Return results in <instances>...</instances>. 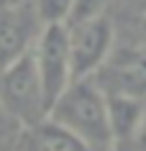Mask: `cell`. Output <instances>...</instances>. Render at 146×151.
Segmentation results:
<instances>
[{
	"mask_svg": "<svg viewBox=\"0 0 146 151\" xmlns=\"http://www.w3.org/2000/svg\"><path fill=\"white\" fill-rule=\"evenodd\" d=\"M46 115L100 151H110L115 146L108 95L92 74L69 82L62 90V95L51 103Z\"/></svg>",
	"mask_w": 146,
	"mask_h": 151,
	"instance_id": "6da1fadb",
	"label": "cell"
},
{
	"mask_svg": "<svg viewBox=\"0 0 146 151\" xmlns=\"http://www.w3.org/2000/svg\"><path fill=\"white\" fill-rule=\"evenodd\" d=\"M0 105L23 128L46 118V97L31 51L0 69Z\"/></svg>",
	"mask_w": 146,
	"mask_h": 151,
	"instance_id": "7a4b0ae2",
	"label": "cell"
},
{
	"mask_svg": "<svg viewBox=\"0 0 146 151\" xmlns=\"http://www.w3.org/2000/svg\"><path fill=\"white\" fill-rule=\"evenodd\" d=\"M36 72H39L44 97H46V113L51 103L62 95V90L72 82V62H69V33L64 23L41 26L39 36L31 46Z\"/></svg>",
	"mask_w": 146,
	"mask_h": 151,
	"instance_id": "3957f363",
	"label": "cell"
},
{
	"mask_svg": "<svg viewBox=\"0 0 146 151\" xmlns=\"http://www.w3.org/2000/svg\"><path fill=\"white\" fill-rule=\"evenodd\" d=\"M69 33V62H72V80L95 74L113 51V21L108 16L85 21L80 26L67 28Z\"/></svg>",
	"mask_w": 146,
	"mask_h": 151,
	"instance_id": "277c9868",
	"label": "cell"
},
{
	"mask_svg": "<svg viewBox=\"0 0 146 151\" xmlns=\"http://www.w3.org/2000/svg\"><path fill=\"white\" fill-rule=\"evenodd\" d=\"M39 31L33 0H0V69L31 51Z\"/></svg>",
	"mask_w": 146,
	"mask_h": 151,
	"instance_id": "5b68a950",
	"label": "cell"
},
{
	"mask_svg": "<svg viewBox=\"0 0 146 151\" xmlns=\"http://www.w3.org/2000/svg\"><path fill=\"white\" fill-rule=\"evenodd\" d=\"M105 95L146 97V49L110 51L105 64L92 74Z\"/></svg>",
	"mask_w": 146,
	"mask_h": 151,
	"instance_id": "8992f818",
	"label": "cell"
},
{
	"mask_svg": "<svg viewBox=\"0 0 146 151\" xmlns=\"http://www.w3.org/2000/svg\"><path fill=\"white\" fill-rule=\"evenodd\" d=\"M18 138L23 151H100L87 141H82L80 136H74L72 131H67L64 126L54 123L49 115L21 128Z\"/></svg>",
	"mask_w": 146,
	"mask_h": 151,
	"instance_id": "52a82bcc",
	"label": "cell"
},
{
	"mask_svg": "<svg viewBox=\"0 0 146 151\" xmlns=\"http://www.w3.org/2000/svg\"><path fill=\"white\" fill-rule=\"evenodd\" d=\"M108 113H110V126H113L115 143L133 138L144 113V103L138 97H126V95H108Z\"/></svg>",
	"mask_w": 146,
	"mask_h": 151,
	"instance_id": "ba28073f",
	"label": "cell"
},
{
	"mask_svg": "<svg viewBox=\"0 0 146 151\" xmlns=\"http://www.w3.org/2000/svg\"><path fill=\"white\" fill-rule=\"evenodd\" d=\"M110 3H113V0H72L69 16H67L64 26L72 28V26H80V23H85V21H92V18L105 16V10H108Z\"/></svg>",
	"mask_w": 146,
	"mask_h": 151,
	"instance_id": "9c48e42d",
	"label": "cell"
},
{
	"mask_svg": "<svg viewBox=\"0 0 146 151\" xmlns=\"http://www.w3.org/2000/svg\"><path fill=\"white\" fill-rule=\"evenodd\" d=\"M69 5H72V0H33V10H36L41 26L64 23L69 16Z\"/></svg>",
	"mask_w": 146,
	"mask_h": 151,
	"instance_id": "30bf717a",
	"label": "cell"
},
{
	"mask_svg": "<svg viewBox=\"0 0 146 151\" xmlns=\"http://www.w3.org/2000/svg\"><path fill=\"white\" fill-rule=\"evenodd\" d=\"M21 128L23 126L0 105V146H5V143H10L13 138H18V136H21Z\"/></svg>",
	"mask_w": 146,
	"mask_h": 151,
	"instance_id": "8fae6325",
	"label": "cell"
},
{
	"mask_svg": "<svg viewBox=\"0 0 146 151\" xmlns=\"http://www.w3.org/2000/svg\"><path fill=\"white\" fill-rule=\"evenodd\" d=\"M133 141H136L138 151H146V105H144V113H141V120H138L136 133H133Z\"/></svg>",
	"mask_w": 146,
	"mask_h": 151,
	"instance_id": "7c38bea8",
	"label": "cell"
},
{
	"mask_svg": "<svg viewBox=\"0 0 146 151\" xmlns=\"http://www.w3.org/2000/svg\"><path fill=\"white\" fill-rule=\"evenodd\" d=\"M131 5H136L141 13H146V0H131Z\"/></svg>",
	"mask_w": 146,
	"mask_h": 151,
	"instance_id": "4fadbf2b",
	"label": "cell"
},
{
	"mask_svg": "<svg viewBox=\"0 0 146 151\" xmlns=\"http://www.w3.org/2000/svg\"><path fill=\"white\" fill-rule=\"evenodd\" d=\"M141 33L146 36V13H141Z\"/></svg>",
	"mask_w": 146,
	"mask_h": 151,
	"instance_id": "5bb4252c",
	"label": "cell"
}]
</instances>
